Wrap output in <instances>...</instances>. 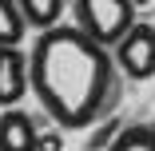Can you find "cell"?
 Returning a JSON list of instances; mask_svg holds the SVG:
<instances>
[{"instance_id": "6da1fadb", "label": "cell", "mask_w": 155, "mask_h": 151, "mask_svg": "<svg viewBox=\"0 0 155 151\" xmlns=\"http://www.w3.org/2000/svg\"><path fill=\"white\" fill-rule=\"evenodd\" d=\"M28 72L40 107L64 131L96 123L115 92L111 48L96 44L76 24H56L52 32H40L28 52Z\"/></svg>"}, {"instance_id": "7a4b0ae2", "label": "cell", "mask_w": 155, "mask_h": 151, "mask_svg": "<svg viewBox=\"0 0 155 151\" xmlns=\"http://www.w3.org/2000/svg\"><path fill=\"white\" fill-rule=\"evenodd\" d=\"M72 20L96 44L115 48L135 24V4L131 0H72Z\"/></svg>"}, {"instance_id": "3957f363", "label": "cell", "mask_w": 155, "mask_h": 151, "mask_svg": "<svg viewBox=\"0 0 155 151\" xmlns=\"http://www.w3.org/2000/svg\"><path fill=\"white\" fill-rule=\"evenodd\" d=\"M111 56L131 80H151L155 76V28L151 24H131V32L111 48Z\"/></svg>"}, {"instance_id": "277c9868", "label": "cell", "mask_w": 155, "mask_h": 151, "mask_svg": "<svg viewBox=\"0 0 155 151\" xmlns=\"http://www.w3.org/2000/svg\"><path fill=\"white\" fill-rule=\"evenodd\" d=\"M28 92H32L28 56L20 48H0V107H16Z\"/></svg>"}, {"instance_id": "5b68a950", "label": "cell", "mask_w": 155, "mask_h": 151, "mask_svg": "<svg viewBox=\"0 0 155 151\" xmlns=\"http://www.w3.org/2000/svg\"><path fill=\"white\" fill-rule=\"evenodd\" d=\"M36 143H40V131L28 111H20V107L0 111V151H40Z\"/></svg>"}, {"instance_id": "8992f818", "label": "cell", "mask_w": 155, "mask_h": 151, "mask_svg": "<svg viewBox=\"0 0 155 151\" xmlns=\"http://www.w3.org/2000/svg\"><path fill=\"white\" fill-rule=\"evenodd\" d=\"M16 4H20L24 24L36 28V32H52L68 12V0H16Z\"/></svg>"}, {"instance_id": "52a82bcc", "label": "cell", "mask_w": 155, "mask_h": 151, "mask_svg": "<svg viewBox=\"0 0 155 151\" xmlns=\"http://www.w3.org/2000/svg\"><path fill=\"white\" fill-rule=\"evenodd\" d=\"M104 151H155V123H131V127H123Z\"/></svg>"}, {"instance_id": "ba28073f", "label": "cell", "mask_w": 155, "mask_h": 151, "mask_svg": "<svg viewBox=\"0 0 155 151\" xmlns=\"http://www.w3.org/2000/svg\"><path fill=\"white\" fill-rule=\"evenodd\" d=\"M28 32V24L20 16V4L16 0H0V48H20Z\"/></svg>"}, {"instance_id": "9c48e42d", "label": "cell", "mask_w": 155, "mask_h": 151, "mask_svg": "<svg viewBox=\"0 0 155 151\" xmlns=\"http://www.w3.org/2000/svg\"><path fill=\"white\" fill-rule=\"evenodd\" d=\"M40 151H64V135L60 131H40Z\"/></svg>"}, {"instance_id": "30bf717a", "label": "cell", "mask_w": 155, "mask_h": 151, "mask_svg": "<svg viewBox=\"0 0 155 151\" xmlns=\"http://www.w3.org/2000/svg\"><path fill=\"white\" fill-rule=\"evenodd\" d=\"M131 4H135V8H147V4H151V0H131Z\"/></svg>"}]
</instances>
